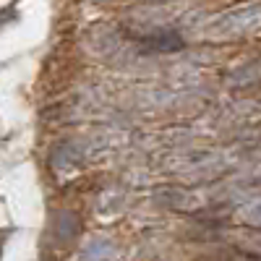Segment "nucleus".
Listing matches in <instances>:
<instances>
[{
  "mask_svg": "<svg viewBox=\"0 0 261 261\" xmlns=\"http://www.w3.org/2000/svg\"><path fill=\"white\" fill-rule=\"evenodd\" d=\"M261 32V3H246V6H238L230 8L220 16L209 18L204 24V37L206 39H238V37H248Z\"/></svg>",
  "mask_w": 261,
  "mask_h": 261,
  "instance_id": "nucleus-1",
  "label": "nucleus"
},
{
  "mask_svg": "<svg viewBox=\"0 0 261 261\" xmlns=\"http://www.w3.org/2000/svg\"><path fill=\"white\" fill-rule=\"evenodd\" d=\"M256 81H261V60L241 65V68H235L232 76H230V84H235V86H248V84H256Z\"/></svg>",
  "mask_w": 261,
  "mask_h": 261,
  "instance_id": "nucleus-2",
  "label": "nucleus"
},
{
  "mask_svg": "<svg viewBox=\"0 0 261 261\" xmlns=\"http://www.w3.org/2000/svg\"><path fill=\"white\" fill-rule=\"evenodd\" d=\"M115 251H113V246L105 241V238H97V241H92L89 246L84 248V253H81V258L84 261H107Z\"/></svg>",
  "mask_w": 261,
  "mask_h": 261,
  "instance_id": "nucleus-3",
  "label": "nucleus"
},
{
  "mask_svg": "<svg viewBox=\"0 0 261 261\" xmlns=\"http://www.w3.org/2000/svg\"><path fill=\"white\" fill-rule=\"evenodd\" d=\"M238 220H241L243 225H251V227H261V196L246 201L241 209H238Z\"/></svg>",
  "mask_w": 261,
  "mask_h": 261,
  "instance_id": "nucleus-4",
  "label": "nucleus"
}]
</instances>
